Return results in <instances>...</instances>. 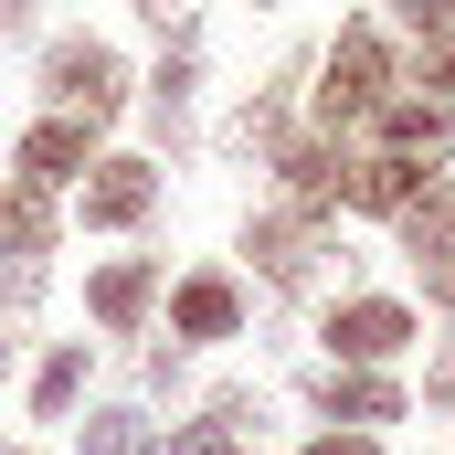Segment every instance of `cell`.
Segmentation results:
<instances>
[{
  "label": "cell",
  "instance_id": "1",
  "mask_svg": "<svg viewBox=\"0 0 455 455\" xmlns=\"http://www.w3.org/2000/svg\"><path fill=\"white\" fill-rule=\"evenodd\" d=\"M392 96H403V53H392V32H381V21H339V43L318 53V138L371 127Z\"/></svg>",
  "mask_w": 455,
  "mask_h": 455
},
{
  "label": "cell",
  "instance_id": "2",
  "mask_svg": "<svg viewBox=\"0 0 455 455\" xmlns=\"http://www.w3.org/2000/svg\"><path fill=\"white\" fill-rule=\"evenodd\" d=\"M43 107H53V116H85V127H116V107H127V53L96 43V32L43 43Z\"/></svg>",
  "mask_w": 455,
  "mask_h": 455
},
{
  "label": "cell",
  "instance_id": "3",
  "mask_svg": "<svg viewBox=\"0 0 455 455\" xmlns=\"http://www.w3.org/2000/svg\"><path fill=\"white\" fill-rule=\"evenodd\" d=\"M413 339H424L413 297H381V286H349L339 307L318 318V349H329L339 371H392V360H403Z\"/></svg>",
  "mask_w": 455,
  "mask_h": 455
},
{
  "label": "cell",
  "instance_id": "4",
  "mask_svg": "<svg viewBox=\"0 0 455 455\" xmlns=\"http://www.w3.org/2000/svg\"><path fill=\"white\" fill-rule=\"evenodd\" d=\"M243 254H254V275L275 286V297H318V275H329V223H307V212H286V202H265L254 223H243Z\"/></svg>",
  "mask_w": 455,
  "mask_h": 455
},
{
  "label": "cell",
  "instance_id": "5",
  "mask_svg": "<svg viewBox=\"0 0 455 455\" xmlns=\"http://www.w3.org/2000/svg\"><path fill=\"white\" fill-rule=\"evenodd\" d=\"M148 212H159V159H138V148H107L75 180V223L85 233H148Z\"/></svg>",
  "mask_w": 455,
  "mask_h": 455
},
{
  "label": "cell",
  "instance_id": "6",
  "mask_svg": "<svg viewBox=\"0 0 455 455\" xmlns=\"http://www.w3.org/2000/svg\"><path fill=\"white\" fill-rule=\"evenodd\" d=\"M96 138H107V127H85V116H53V107H43L21 138H11V180H32V191H53V202H64V191L107 159Z\"/></svg>",
  "mask_w": 455,
  "mask_h": 455
},
{
  "label": "cell",
  "instance_id": "7",
  "mask_svg": "<svg viewBox=\"0 0 455 455\" xmlns=\"http://www.w3.org/2000/svg\"><path fill=\"white\" fill-rule=\"evenodd\" d=\"M170 339L180 349H223V339H243V275L233 265H191V275H170Z\"/></svg>",
  "mask_w": 455,
  "mask_h": 455
},
{
  "label": "cell",
  "instance_id": "8",
  "mask_svg": "<svg viewBox=\"0 0 455 455\" xmlns=\"http://www.w3.org/2000/svg\"><path fill=\"white\" fill-rule=\"evenodd\" d=\"M307 413H318V424H349V435H381V424L413 413V392H403L392 371H339V360H318V371H307Z\"/></svg>",
  "mask_w": 455,
  "mask_h": 455
},
{
  "label": "cell",
  "instance_id": "9",
  "mask_svg": "<svg viewBox=\"0 0 455 455\" xmlns=\"http://www.w3.org/2000/svg\"><path fill=\"white\" fill-rule=\"evenodd\" d=\"M191 96H202V21L180 11L170 21V53H159V75H148V138L180 159L191 148Z\"/></svg>",
  "mask_w": 455,
  "mask_h": 455
},
{
  "label": "cell",
  "instance_id": "10",
  "mask_svg": "<svg viewBox=\"0 0 455 455\" xmlns=\"http://www.w3.org/2000/svg\"><path fill=\"white\" fill-rule=\"evenodd\" d=\"M159 297H170V286H159V254H107V265L85 275V318H96L107 339H138V329L159 318Z\"/></svg>",
  "mask_w": 455,
  "mask_h": 455
},
{
  "label": "cell",
  "instance_id": "11",
  "mask_svg": "<svg viewBox=\"0 0 455 455\" xmlns=\"http://www.w3.org/2000/svg\"><path fill=\"white\" fill-rule=\"evenodd\" d=\"M265 170H275V202H286V212H307V223H339V191H349L339 138H286Z\"/></svg>",
  "mask_w": 455,
  "mask_h": 455
},
{
  "label": "cell",
  "instance_id": "12",
  "mask_svg": "<svg viewBox=\"0 0 455 455\" xmlns=\"http://www.w3.org/2000/svg\"><path fill=\"white\" fill-rule=\"evenodd\" d=\"M85 392H96V339H53L21 371V413H32V424H75Z\"/></svg>",
  "mask_w": 455,
  "mask_h": 455
},
{
  "label": "cell",
  "instance_id": "13",
  "mask_svg": "<svg viewBox=\"0 0 455 455\" xmlns=\"http://www.w3.org/2000/svg\"><path fill=\"white\" fill-rule=\"evenodd\" d=\"M53 243H64V202L0 170V265H53Z\"/></svg>",
  "mask_w": 455,
  "mask_h": 455
},
{
  "label": "cell",
  "instance_id": "14",
  "mask_svg": "<svg viewBox=\"0 0 455 455\" xmlns=\"http://www.w3.org/2000/svg\"><path fill=\"white\" fill-rule=\"evenodd\" d=\"M424 159H392V148H360L349 159V191H339V212H381V223H403L413 202H424Z\"/></svg>",
  "mask_w": 455,
  "mask_h": 455
},
{
  "label": "cell",
  "instance_id": "15",
  "mask_svg": "<svg viewBox=\"0 0 455 455\" xmlns=\"http://www.w3.org/2000/svg\"><path fill=\"white\" fill-rule=\"evenodd\" d=\"M297 138V64L275 75V85H254L243 107H233V127H223V159H275Z\"/></svg>",
  "mask_w": 455,
  "mask_h": 455
},
{
  "label": "cell",
  "instance_id": "16",
  "mask_svg": "<svg viewBox=\"0 0 455 455\" xmlns=\"http://www.w3.org/2000/svg\"><path fill=\"white\" fill-rule=\"evenodd\" d=\"M371 148H392V159H424V170H435V159L455 148V107H445V96H392V107L371 116Z\"/></svg>",
  "mask_w": 455,
  "mask_h": 455
},
{
  "label": "cell",
  "instance_id": "17",
  "mask_svg": "<svg viewBox=\"0 0 455 455\" xmlns=\"http://www.w3.org/2000/svg\"><path fill=\"white\" fill-rule=\"evenodd\" d=\"M75 455H159V424H148V403H85V424H75Z\"/></svg>",
  "mask_w": 455,
  "mask_h": 455
},
{
  "label": "cell",
  "instance_id": "18",
  "mask_svg": "<svg viewBox=\"0 0 455 455\" xmlns=\"http://www.w3.org/2000/svg\"><path fill=\"white\" fill-rule=\"evenodd\" d=\"M403 254L413 265H455V180H424V202L403 212Z\"/></svg>",
  "mask_w": 455,
  "mask_h": 455
},
{
  "label": "cell",
  "instance_id": "19",
  "mask_svg": "<svg viewBox=\"0 0 455 455\" xmlns=\"http://www.w3.org/2000/svg\"><path fill=\"white\" fill-rule=\"evenodd\" d=\"M159 455H254V435H233L212 413H191V424H159Z\"/></svg>",
  "mask_w": 455,
  "mask_h": 455
},
{
  "label": "cell",
  "instance_id": "20",
  "mask_svg": "<svg viewBox=\"0 0 455 455\" xmlns=\"http://www.w3.org/2000/svg\"><path fill=\"white\" fill-rule=\"evenodd\" d=\"M43 286H53V265H0V318H32Z\"/></svg>",
  "mask_w": 455,
  "mask_h": 455
},
{
  "label": "cell",
  "instance_id": "21",
  "mask_svg": "<svg viewBox=\"0 0 455 455\" xmlns=\"http://www.w3.org/2000/svg\"><path fill=\"white\" fill-rule=\"evenodd\" d=\"M424 96H455V32L424 43Z\"/></svg>",
  "mask_w": 455,
  "mask_h": 455
},
{
  "label": "cell",
  "instance_id": "22",
  "mask_svg": "<svg viewBox=\"0 0 455 455\" xmlns=\"http://www.w3.org/2000/svg\"><path fill=\"white\" fill-rule=\"evenodd\" d=\"M297 455H381V435H349V424H329V435H307Z\"/></svg>",
  "mask_w": 455,
  "mask_h": 455
},
{
  "label": "cell",
  "instance_id": "23",
  "mask_svg": "<svg viewBox=\"0 0 455 455\" xmlns=\"http://www.w3.org/2000/svg\"><path fill=\"white\" fill-rule=\"evenodd\" d=\"M180 371H191V349H180V339L148 349V392H180Z\"/></svg>",
  "mask_w": 455,
  "mask_h": 455
},
{
  "label": "cell",
  "instance_id": "24",
  "mask_svg": "<svg viewBox=\"0 0 455 455\" xmlns=\"http://www.w3.org/2000/svg\"><path fill=\"white\" fill-rule=\"evenodd\" d=\"M43 11H53V0H0V43H21V32H32Z\"/></svg>",
  "mask_w": 455,
  "mask_h": 455
},
{
  "label": "cell",
  "instance_id": "25",
  "mask_svg": "<svg viewBox=\"0 0 455 455\" xmlns=\"http://www.w3.org/2000/svg\"><path fill=\"white\" fill-rule=\"evenodd\" d=\"M413 275H424V307H445V318H455V265H413Z\"/></svg>",
  "mask_w": 455,
  "mask_h": 455
},
{
  "label": "cell",
  "instance_id": "26",
  "mask_svg": "<svg viewBox=\"0 0 455 455\" xmlns=\"http://www.w3.org/2000/svg\"><path fill=\"white\" fill-rule=\"evenodd\" d=\"M21 371V318H0V381Z\"/></svg>",
  "mask_w": 455,
  "mask_h": 455
},
{
  "label": "cell",
  "instance_id": "27",
  "mask_svg": "<svg viewBox=\"0 0 455 455\" xmlns=\"http://www.w3.org/2000/svg\"><path fill=\"white\" fill-rule=\"evenodd\" d=\"M424 392H445V403H455V349L435 360V371H424Z\"/></svg>",
  "mask_w": 455,
  "mask_h": 455
},
{
  "label": "cell",
  "instance_id": "28",
  "mask_svg": "<svg viewBox=\"0 0 455 455\" xmlns=\"http://www.w3.org/2000/svg\"><path fill=\"white\" fill-rule=\"evenodd\" d=\"M0 455H32V445H0Z\"/></svg>",
  "mask_w": 455,
  "mask_h": 455
}]
</instances>
